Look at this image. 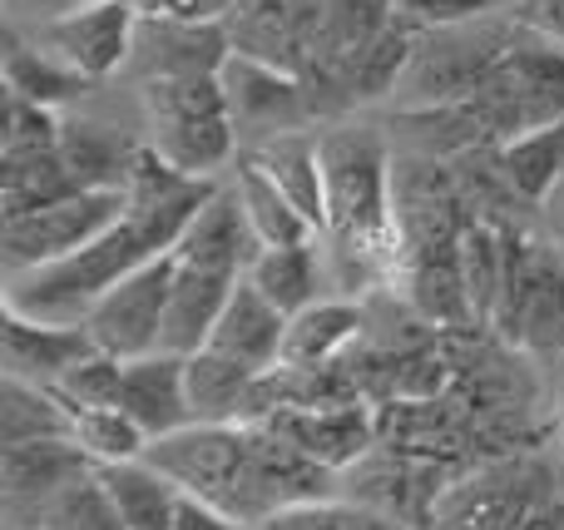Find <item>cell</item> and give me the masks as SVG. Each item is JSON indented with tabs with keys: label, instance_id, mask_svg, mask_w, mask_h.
I'll return each mask as SVG.
<instances>
[{
	"label": "cell",
	"instance_id": "1",
	"mask_svg": "<svg viewBox=\"0 0 564 530\" xmlns=\"http://www.w3.org/2000/svg\"><path fill=\"white\" fill-rule=\"evenodd\" d=\"M327 174V238L341 258V273L377 278L401 263L397 228V164L377 129H332L322 134Z\"/></svg>",
	"mask_w": 564,
	"mask_h": 530
},
{
	"label": "cell",
	"instance_id": "2",
	"mask_svg": "<svg viewBox=\"0 0 564 530\" xmlns=\"http://www.w3.org/2000/svg\"><path fill=\"white\" fill-rule=\"evenodd\" d=\"M144 456L194 501L218 506L248 526L268 521L253 466V422H188L184 432L149 442Z\"/></svg>",
	"mask_w": 564,
	"mask_h": 530
},
{
	"label": "cell",
	"instance_id": "3",
	"mask_svg": "<svg viewBox=\"0 0 564 530\" xmlns=\"http://www.w3.org/2000/svg\"><path fill=\"white\" fill-rule=\"evenodd\" d=\"M144 99V125L159 154L184 174H214L234 159L238 125L234 105L224 89V69L218 75H159L144 79L139 89Z\"/></svg>",
	"mask_w": 564,
	"mask_h": 530
},
{
	"label": "cell",
	"instance_id": "4",
	"mask_svg": "<svg viewBox=\"0 0 564 530\" xmlns=\"http://www.w3.org/2000/svg\"><path fill=\"white\" fill-rule=\"evenodd\" d=\"M506 234V278L490 327L530 353H560L564 347V253L530 244L525 234Z\"/></svg>",
	"mask_w": 564,
	"mask_h": 530
},
{
	"label": "cell",
	"instance_id": "5",
	"mask_svg": "<svg viewBox=\"0 0 564 530\" xmlns=\"http://www.w3.org/2000/svg\"><path fill=\"white\" fill-rule=\"evenodd\" d=\"M129 208L124 188H79V194L45 204L35 214H20L0 224V253H6L10 273L55 263V258L79 253L85 244H95L105 228H115Z\"/></svg>",
	"mask_w": 564,
	"mask_h": 530
},
{
	"label": "cell",
	"instance_id": "6",
	"mask_svg": "<svg viewBox=\"0 0 564 530\" xmlns=\"http://www.w3.org/2000/svg\"><path fill=\"white\" fill-rule=\"evenodd\" d=\"M520 35H525L520 20H516V30H500V25L476 30V20L426 30V40H421L416 60L406 69V85L416 89V105H456V99H466L520 45Z\"/></svg>",
	"mask_w": 564,
	"mask_h": 530
},
{
	"label": "cell",
	"instance_id": "7",
	"mask_svg": "<svg viewBox=\"0 0 564 530\" xmlns=\"http://www.w3.org/2000/svg\"><path fill=\"white\" fill-rule=\"evenodd\" d=\"M174 253H159L149 263H139L134 273H124L95 307H89L85 327L95 333V343L115 357H144L164 347V317H169V293H174Z\"/></svg>",
	"mask_w": 564,
	"mask_h": 530
},
{
	"label": "cell",
	"instance_id": "8",
	"mask_svg": "<svg viewBox=\"0 0 564 530\" xmlns=\"http://www.w3.org/2000/svg\"><path fill=\"white\" fill-rule=\"evenodd\" d=\"M545 496V476L535 466H486L456 486H441L426 521L431 530H520Z\"/></svg>",
	"mask_w": 564,
	"mask_h": 530
},
{
	"label": "cell",
	"instance_id": "9",
	"mask_svg": "<svg viewBox=\"0 0 564 530\" xmlns=\"http://www.w3.org/2000/svg\"><path fill=\"white\" fill-rule=\"evenodd\" d=\"M139 10L129 0H89L79 10H65L55 20H40V40L50 55H59L85 79H109L134 60Z\"/></svg>",
	"mask_w": 564,
	"mask_h": 530
},
{
	"label": "cell",
	"instance_id": "10",
	"mask_svg": "<svg viewBox=\"0 0 564 530\" xmlns=\"http://www.w3.org/2000/svg\"><path fill=\"white\" fill-rule=\"evenodd\" d=\"M224 89H228V105H234V125L258 129L263 139L282 134V129H297V119L312 109L307 79L282 65H268L258 55H243V50L228 55Z\"/></svg>",
	"mask_w": 564,
	"mask_h": 530
},
{
	"label": "cell",
	"instance_id": "11",
	"mask_svg": "<svg viewBox=\"0 0 564 530\" xmlns=\"http://www.w3.org/2000/svg\"><path fill=\"white\" fill-rule=\"evenodd\" d=\"M139 422L149 442L174 436L194 422V402H188V357L184 353H144L124 363V382H119V402Z\"/></svg>",
	"mask_w": 564,
	"mask_h": 530
},
{
	"label": "cell",
	"instance_id": "12",
	"mask_svg": "<svg viewBox=\"0 0 564 530\" xmlns=\"http://www.w3.org/2000/svg\"><path fill=\"white\" fill-rule=\"evenodd\" d=\"M0 343H6V377H25V382L55 387L75 363L95 353V333L85 323H50V317H30L20 307L0 313Z\"/></svg>",
	"mask_w": 564,
	"mask_h": 530
},
{
	"label": "cell",
	"instance_id": "13",
	"mask_svg": "<svg viewBox=\"0 0 564 530\" xmlns=\"http://www.w3.org/2000/svg\"><path fill=\"white\" fill-rule=\"evenodd\" d=\"M234 55V35L224 20H139L134 60L139 75H218Z\"/></svg>",
	"mask_w": 564,
	"mask_h": 530
},
{
	"label": "cell",
	"instance_id": "14",
	"mask_svg": "<svg viewBox=\"0 0 564 530\" xmlns=\"http://www.w3.org/2000/svg\"><path fill=\"white\" fill-rule=\"evenodd\" d=\"M282 343H288V313L273 307L243 278V283L234 288V298H228V307L218 313L208 347L243 367H253V372H273V367H282Z\"/></svg>",
	"mask_w": 564,
	"mask_h": 530
},
{
	"label": "cell",
	"instance_id": "15",
	"mask_svg": "<svg viewBox=\"0 0 564 530\" xmlns=\"http://www.w3.org/2000/svg\"><path fill=\"white\" fill-rule=\"evenodd\" d=\"M238 283H243V273H224V268H204V263H184V258H178L174 293H169V317H164L169 353L188 357V353H198V347H208L218 313L228 307Z\"/></svg>",
	"mask_w": 564,
	"mask_h": 530
},
{
	"label": "cell",
	"instance_id": "16",
	"mask_svg": "<svg viewBox=\"0 0 564 530\" xmlns=\"http://www.w3.org/2000/svg\"><path fill=\"white\" fill-rule=\"evenodd\" d=\"M85 472H95L79 442L55 436V442H20V446H0V482L15 511H35L45 506L55 491H65L69 482H79Z\"/></svg>",
	"mask_w": 564,
	"mask_h": 530
},
{
	"label": "cell",
	"instance_id": "17",
	"mask_svg": "<svg viewBox=\"0 0 564 530\" xmlns=\"http://www.w3.org/2000/svg\"><path fill=\"white\" fill-rule=\"evenodd\" d=\"M184 263H204V268H224V273H243L253 268V258L263 253L253 224H248V208L238 198V188H218L208 198V208L188 224V234L174 248Z\"/></svg>",
	"mask_w": 564,
	"mask_h": 530
},
{
	"label": "cell",
	"instance_id": "18",
	"mask_svg": "<svg viewBox=\"0 0 564 530\" xmlns=\"http://www.w3.org/2000/svg\"><path fill=\"white\" fill-rule=\"evenodd\" d=\"M490 154H496V174L510 194H520L525 204H550L564 184V119L500 139L490 144Z\"/></svg>",
	"mask_w": 564,
	"mask_h": 530
},
{
	"label": "cell",
	"instance_id": "19",
	"mask_svg": "<svg viewBox=\"0 0 564 530\" xmlns=\"http://www.w3.org/2000/svg\"><path fill=\"white\" fill-rule=\"evenodd\" d=\"M253 159L278 179V188L307 214L317 234H327V174H322V134H302V129H282V134L263 139Z\"/></svg>",
	"mask_w": 564,
	"mask_h": 530
},
{
	"label": "cell",
	"instance_id": "20",
	"mask_svg": "<svg viewBox=\"0 0 564 530\" xmlns=\"http://www.w3.org/2000/svg\"><path fill=\"white\" fill-rule=\"evenodd\" d=\"M258 382H263V372L214 353V347L188 353V402H194V422H243L258 402Z\"/></svg>",
	"mask_w": 564,
	"mask_h": 530
},
{
	"label": "cell",
	"instance_id": "21",
	"mask_svg": "<svg viewBox=\"0 0 564 530\" xmlns=\"http://www.w3.org/2000/svg\"><path fill=\"white\" fill-rule=\"evenodd\" d=\"M361 337V307L357 303H312L297 317H288V343H282V372H312L327 367Z\"/></svg>",
	"mask_w": 564,
	"mask_h": 530
},
{
	"label": "cell",
	"instance_id": "22",
	"mask_svg": "<svg viewBox=\"0 0 564 530\" xmlns=\"http://www.w3.org/2000/svg\"><path fill=\"white\" fill-rule=\"evenodd\" d=\"M109 496H115L119 516H124L129 530H174L178 526V506H184V491L159 472L149 456H134V462H109L99 466Z\"/></svg>",
	"mask_w": 564,
	"mask_h": 530
},
{
	"label": "cell",
	"instance_id": "23",
	"mask_svg": "<svg viewBox=\"0 0 564 530\" xmlns=\"http://www.w3.org/2000/svg\"><path fill=\"white\" fill-rule=\"evenodd\" d=\"M79 194L75 174H69L65 154L55 149H15L0 159V218H20L35 214L45 204Z\"/></svg>",
	"mask_w": 564,
	"mask_h": 530
},
{
	"label": "cell",
	"instance_id": "24",
	"mask_svg": "<svg viewBox=\"0 0 564 530\" xmlns=\"http://www.w3.org/2000/svg\"><path fill=\"white\" fill-rule=\"evenodd\" d=\"M238 198H243L248 208V224H253L258 244L263 248H288V244H312L317 238V228L307 224V214H302L297 204H292L288 194L278 188V179L268 174L263 164H258L253 154L238 159V179H234Z\"/></svg>",
	"mask_w": 564,
	"mask_h": 530
},
{
	"label": "cell",
	"instance_id": "25",
	"mask_svg": "<svg viewBox=\"0 0 564 530\" xmlns=\"http://www.w3.org/2000/svg\"><path fill=\"white\" fill-rule=\"evenodd\" d=\"M273 426L288 432L302 452L317 456L332 472H337L341 462H351V456H361L371 442V422L357 407H297V412H288V417H273Z\"/></svg>",
	"mask_w": 564,
	"mask_h": 530
},
{
	"label": "cell",
	"instance_id": "26",
	"mask_svg": "<svg viewBox=\"0 0 564 530\" xmlns=\"http://www.w3.org/2000/svg\"><path fill=\"white\" fill-rule=\"evenodd\" d=\"M421 40H426V30H421L416 20H406L401 10H391V20L377 30V40H371V45L357 55V65L347 69V95L351 99L391 95V89H397V79L406 75L411 60H416Z\"/></svg>",
	"mask_w": 564,
	"mask_h": 530
},
{
	"label": "cell",
	"instance_id": "27",
	"mask_svg": "<svg viewBox=\"0 0 564 530\" xmlns=\"http://www.w3.org/2000/svg\"><path fill=\"white\" fill-rule=\"evenodd\" d=\"M59 154H65L79 188H124L134 144L119 139L115 129L95 125V119H69L59 129Z\"/></svg>",
	"mask_w": 564,
	"mask_h": 530
},
{
	"label": "cell",
	"instance_id": "28",
	"mask_svg": "<svg viewBox=\"0 0 564 530\" xmlns=\"http://www.w3.org/2000/svg\"><path fill=\"white\" fill-rule=\"evenodd\" d=\"M55 436H69V407L59 402L55 387L6 377L0 382V446L55 442Z\"/></svg>",
	"mask_w": 564,
	"mask_h": 530
},
{
	"label": "cell",
	"instance_id": "29",
	"mask_svg": "<svg viewBox=\"0 0 564 530\" xmlns=\"http://www.w3.org/2000/svg\"><path fill=\"white\" fill-rule=\"evenodd\" d=\"M317 248L312 244H288V248H263L248 268V283L282 307L288 317H297L302 307L317 303Z\"/></svg>",
	"mask_w": 564,
	"mask_h": 530
},
{
	"label": "cell",
	"instance_id": "30",
	"mask_svg": "<svg viewBox=\"0 0 564 530\" xmlns=\"http://www.w3.org/2000/svg\"><path fill=\"white\" fill-rule=\"evenodd\" d=\"M65 407H69V442H79V452L95 466L134 462V456L149 452V436L139 432V422L124 407H75V402H65Z\"/></svg>",
	"mask_w": 564,
	"mask_h": 530
},
{
	"label": "cell",
	"instance_id": "31",
	"mask_svg": "<svg viewBox=\"0 0 564 530\" xmlns=\"http://www.w3.org/2000/svg\"><path fill=\"white\" fill-rule=\"evenodd\" d=\"M460 278L476 323H490L500 303V278H506V234L486 218H470L460 228Z\"/></svg>",
	"mask_w": 564,
	"mask_h": 530
},
{
	"label": "cell",
	"instance_id": "32",
	"mask_svg": "<svg viewBox=\"0 0 564 530\" xmlns=\"http://www.w3.org/2000/svg\"><path fill=\"white\" fill-rule=\"evenodd\" d=\"M30 516H35L40 530H129L124 516H119V506H115V496H109L105 476H99V466L85 472L79 482H69L65 491H55Z\"/></svg>",
	"mask_w": 564,
	"mask_h": 530
},
{
	"label": "cell",
	"instance_id": "33",
	"mask_svg": "<svg viewBox=\"0 0 564 530\" xmlns=\"http://www.w3.org/2000/svg\"><path fill=\"white\" fill-rule=\"evenodd\" d=\"M6 85L10 95H25L35 99V105H65V99L85 95L89 79L79 75V69H69L59 55H50V50H25L10 40V55H6Z\"/></svg>",
	"mask_w": 564,
	"mask_h": 530
},
{
	"label": "cell",
	"instance_id": "34",
	"mask_svg": "<svg viewBox=\"0 0 564 530\" xmlns=\"http://www.w3.org/2000/svg\"><path fill=\"white\" fill-rule=\"evenodd\" d=\"M263 530H411L391 511H377L367 501H337V496H317V501L282 506L278 516H268Z\"/></svg>",
	"mask_w": 564,
	"mask_h": 530
},
{
	"label": "cell",
	"instance_id": "35",
	"mask_svg": "<svg viewBox=\"0 0 564 530\" xmlns=\"http://www.w3.org/2000/svg\"><path fill=\"white\" fill-rule=\"evenodd\" d=\"M119 382H124V357L95 347L85 363H75L65 377H59L55 392L65 397V402H75V407H115L119 402Z\"/></svg>",
	"mask_w": 564,
	"mask_h": 530
},
{
	"label": "cell",
	"instance_id": "36",
	"mask_svg": "<svg viewBox=\"0 0 564 530\" xmlns=\"http://www.w3.org/2000/svg\"><path fill=\"white\" fill-rule=\"evenodd\" d=\"M59 129H65V119H55L50 105H35V99H25V95H10V105H6V154H15V149H55Z\"/></svg>",
	"mask_w": 564,
	"mask_h": 530
},
{
	"label": "cell",
	"instance_id": "37",
	"mask_svg": "<svg viewBox=\"0 0 564 530\" xmlns=\"http://www.w3.org/2000/svg\"><path fill=\"white\" fill-rule=\"evenodd\" d=\"M506 0H397V10L406 20H416L421 30H446L466 25V20H486L490 10H500Z\"/></svg>",
	"mask_w": 564,
	"mask_h": 530
},
{
	"label": "cell",
	"instance_id": "38",
	"mask_svg": "<svg viewBox=\"0 0 564 530\" xmlns=\"http://www.w3.org/2000/svg\"><path fill=\"white\" fill-rule=\"evenodd\" d=\"M149 20H228L238 0H129Z\"/></svg>",
	"mask_w": 564,
	"mask_h": 530
},
{
	"label": "cell",
	"instance_id": "39",
	"mask_svg": "<svg viewBox=\"0 0 564 530\" xmlns=\"http://www.w3.org/2000/svg\"><path fill=\"white\" fill-rule=\"evenodd\" d=\"M510 6H516V20L530 35L564 45V0H510Z\"/></svg>",
	"mask_w": 564,
	"mask_h": 530
},
{
	"label": "cell",
	"instance_id": "40",
	"mask_svg": "<svg viewBox=\"0 0 564 530\" xmlns=\"http://www.w3.org/2000/svg\"><path fill=\"white\" fill-rule=\"evenodd\" d=\"M174 530H263V526H248V521H238V516L218 511V506L184 496V506H178V526H174Z\"/></svg>",
	"mask_w": 564,
	"mask_h": 530
},
{
	"label": "cell",
	"instance_id": "41",
	"mask_svg": "<svg viewBox=\"0 0 564 530\" xmlns=\"http://www.w3.org/2000/svg\"><path fill=\"white\" fill-rule=\"evenodd\" d=\"M520 530H564V501L560 496H545V501L525 516V526Z\"/></svg>",
	"mask_w": 564,
	"mask_h": 530
},
{
	"label": "cell",
	"instance_id": "42",
	"mask_svg": "<svg viewBox=\"0 0 564 530\" xmlns=\"http://www.w3.org/2000/svg\"><path fill=\"white\" fill-rule=\"evenodd\" d=\"M15 10H30V15H40V20H55V15H65V10H79V6H89V0H10Z\"/></svg>",
	"mask_w": 564,
	"mask_h": 530
},
{
	"label": "cell",
	"instance_id": "43",
	"mask_svg": "<svg viewBox=\"0 0 564 530\" xmlns=\"http://www.w3.org/2000/svg\"><path fill=\"white\" fill-rule=\"evenodd\" d=\"M555 228H560V244H564V184H560V194H555Z\"/></svg>",
	"mask_w": 564,
	"mask_h": 530
},
{
	"label": "cell",
	"instance_id": "44",
	"mask_svg": "<svg viewBox=\"0 0 564 530\" xmlns=\"http://www.w3.org/2000/svg\"><path fill=\"white\" fill-rule=\"evenodd\" d=\"M555 367H560V382H564V347H560V353H555Z\"/></svg>",
	"mask_w": 564,
	"mask_h": 530
}]
</instances>
